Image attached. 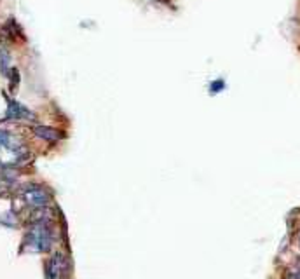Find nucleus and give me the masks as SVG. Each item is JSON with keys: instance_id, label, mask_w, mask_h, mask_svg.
Wrapping results in <instances>:
<instances>
[{"instance_id": "nucleus-1", "label": "nucleus", "mask_w": 300, "mask_h": 279, "mask_svg": "<svg viewBox=\"0 0 300 279\" xmlns=\"http://www.w3.org/2000/svg\"><path fill=\"white\" fill-rule=\"evenodd\" d=\"M25 246L30 251L37 253H46L53 246V232L49 229V223L44 220H37L31 225V229L28 230V234L25 236Z\"/></svg>"}, {"instance_id": "nucleus-8", "label": "nucleus", "mask_w": 300, "mask_h": 279, "mask_svg": "<svg viewBox=\"0 0 300 279\" xmlns=\"http://www.w3.org/2000/svg\"><path fill=\"white\" fill-rule=\"evenodd\" d=\"M297 241H299V245H300V230H299V234H297Z\"/></svg>"}, {"instance_id": "nucleus-2", "label": "nucleus", "mask_w": 300, "mask_h": 279, "mask_svg": "<svg viewBox=\"0 0 300 279\" xmlns=\"http://www.w3.org/2000/svg\"><path fill=\"white\" fill-rule=\"evenodd\" d=\"M21 197H23V201L28 204V206L44 208V206H47V203H49L51 195L44 187H39V185L31 184V185L23 187V190H21Z\"/></svg>"}, {"instance_id": "nucleus-4", "label": "nucleus", "mask_w": 300, "mask_h": 279, "mask_svg": "<svg viewBox=\"0 0 300 279\" xmlns=\"http://www.w3.org/2000/svg\"><path fill=\"white\" fill-rule=\"evenodd\" d=\"M33 117L35 115L27 107L18 103L16 99H9L7 101V119H27V121H33Z\"/></svg>"}, {"instance_id": "nucleus-6", "label": "nucleus", "mask_w": 300, "mask_h": 279, "mask_svg": "<svg viewBox=\"0 0 300 279\" xmlns=\"http://www.w3.org/2000/svg\"><path fill=\"white\" fill-rule=\"evenodd\" d=\"M285 279H300V269L299 271H290L288 274L285 276Z\"/></svg>"}, {"instance_id": "nucleus-7", "label": "nucleus", "mask_w": 300, "mask_h": 279, "mask_svg": "<svg viewBox=\"0 0 300 279\" xmlns=\"http://www.w3.org/2000/svg\"><path fill=\"white\" fill-rule=\"evenodd\" d=\"M218 89H220V91H222V89H223V82L222 81H216V82H213V88H211V91L213 93H216V91H218Z\"/></svg>"}, {"instance_id": "nucleus-3", "label": "nucleus", "mask_w": 300, "mask_h": 279, "mask_svg": "<svg viewBox=\"0 0 300 279\" xmlns=\"http://www.w3.org/2000/svg\"><path fill=\"white\" fill-rule=\"evenodd\" d=\"M68 271V262H66L63 253H54L47 260L46 265V279H63Z\"/></svg>"}, {"instance_id": "nucleus-5", "label": "nucleus", "mask_w": 300, "mask_h": 279, "mask_svg": "<svg viewBox=\"0 0 300 279\" xmlns=\"http://www.w3.org/2000/svg\"><path fill=\"white\" fill-rule=\"evenodd\" d=\"M33 133L40 138V140H46V142H60L63 138V134L60 133L58 129H54V127H49V126H35L33 127Z\"/></svg>"}]
</instances>
